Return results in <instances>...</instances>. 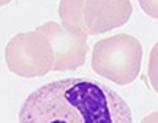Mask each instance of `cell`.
<instances>
[{
    "label": "cell",
    "instance_id": "obj_7",
    "mask_svg": "<svg viewBox=\"0 0 158 123\" xmlns=\"http://www.w3.org/2000/svg\"><path fill=\"white\" fill-rule=\"evenodd\" d=\"M147 79L150 87L158 93V41L153 44L149 54V63H147Z\"/></svg>",
    "mask_w": 158,
    "mask_h": 123
},
{
    "label": "cell",
    "instance_id": "obj_6",
    "mask_svg": "<svg viewBox=\"0 0 158 123\" xmlns=\"http://www.w3.org/2000/svg\"><path fill=\"white\" fill-rule=\"evenodd\" d=\"M62 27L71 33H84V0H63L59 3Z\"/></svg>",
    "mask_w": 158,
    "mask_h": 123
},
{
    "label": "cell",
    "instance_id": "obj_4",
    "mask_svg": "<svg viewBox=\"0 0 158 123\" xmlns=\"http://www.w3.org/2000/svg\"><path fill=\"white\" fill-rule=\"evenodd\" d=\"M48 38L54 52V71H74L85 63L89 52L87 35L71 33L54 21H48L35 29Z\"/></svg>",
    "mask_w": 158,
    "mask_h": 123
},
{
    "label": "cell",
    "instance_id": "obj_5",
    "mask_svg": "<svg viewBox=\"0 0 158 123\" xmlns=\"http://www.w3.org/2000/svg\"><path fill=\"white\" fill-rule=\"evenodd\" d=\"M133 14V3L128 0L120 2H97L84 0V33L100 35L125 25Z\"/></svg>",
    "mask_w": 158,
    "mask_h": 123
},
{
    "label": "cell",
    "instance_id": "obj_9",
    "mask_svg": "<svg viewBox=\"0 0 158 123\" xmlns=\"http://www.w3.org/2000/svg\"><path fill=\"white\" fill-rule=\"evenodd\" d=\"M141 123H158V111H155V112L146 115V117L142 118Z\"/></svg>",
    "mask_w": 158,
    "mask_h": 123
},
{
    "label": "cell",
    "instance_id": "obj_1",
    "mask_svg": "<svg viewBox=\"0 0 158 123\" xmlns=\"http://www.w3.org/2000/svg\"><path fill=\"white\" fill-rule=\"evenodd\" d=\"M19 123H133V112L109 85L68 77L32 92L21 106Z\"/></svg>",
    "mask_w": 158,
    "mask_h": 123
},
{
    "label": "cell",
    "instance_id": "obj_8",
    "mask_svg": "<svg viewBox=\"0 0 158 123\" xmlns=\"http://www.w3.org/2000/svg\"><path fill=\"white\" fill-rule=\"evenodd\" d=\"M139 6L142 8V11L146 13V14L158 19V2H144V0H141Z\"/></svg>",
    "mask_w": 158,
    "mask_h": 123
},
{
    "label": "cell",
    "instance_id": "obj_10",
    "mask_svg": "<svg viewBox=\"0 0 158 123\" xmlns=\"http://www.w3.org/2000/svg\"><path fill=\"white\" fill-rule=\"evenodd\" d=\"M8 2H0V6H3V5H6Z\"/></svg>",
    "mask_w": 158,
    "mask_h": 123
},
{
    "label": "cell",
    "instance_id": "obj_3",
    "mask_svg": "<svg viewBox=\"0 0 158 123\" xmlns=\"http://www.w3.org/2000/svg\"><path fill=\"white\" fill-rule=\"evenodd\" d=\"M5 62L19 77H41L52 71L54 52L48 38L36 30L15 35L5 47Z\"/></svg>",
    "mask_w": 158,
    "mask_h": 123
},
{
    "label": "cell",
    "instance_id": "obj_2",
    "mask_svg": "<svg viewBox=\"0 0 158 123\" xmlns=\"http://www.w3.org/2000/svg\"><path fill=\"white\" fill-rule=\"evenodd\" d=\"M142 46L128 33L100 39L92 49V70L117 85L131 84L141 73Z\"/></svg>",
    "mask_w": 158,
    "mask_h": 123
}]
</instances>
